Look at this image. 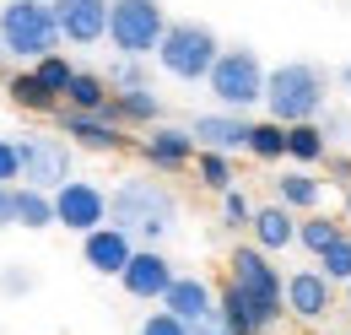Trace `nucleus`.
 I'll return each instance as SVG.
<instances>
[{
    "label": "nucleus",
    "instance_id": "58836bf2",
    "mask_svg": "<svg viewBox=\"0 0 351 335\" xmlns=\"http://www.w3.org/2000/svg\"><path fill=\"white\" fill-rule=\"evenodd\" d=\"M346 314H351V287H346Z\"/></svg>",
    "mask_w": 351,
    "mask_h": 335
},
{
    "label": "nucleus",
    "instance_id": "cd10ccee",
    "mask_svg": "<svg viewBox=\"0 0 351 335\" xmlns=\"http://www.w3.org/2000/svg\"><path fill=\"white\" fill-rule=\"evenodd\" d=\"M76 71H82V65H71L65 54H49V60H38V65H33V76H38V82L60 97V103H65V92H71V82H76Z\"/></svg>",
    "mask_w": 351,
    "mask_h": 335
},
{
    "label": "nucleus",
    "instance_id": "473e14b6",
    "mask_svg": "<svg viewBox=\"0 0 351 335\" xmlns=\"http://www.w3.org/2000/svg\"><path fill=\"white\" fill-rule=\"evenodd\" d=\"M33 287H38V270H22V265H5L0 270V292L5 297H27Z\"/></svg>",
    "mask_w": 351,
    "mask_h": 335
},
{
    "label": "nucleus",
    "instance_id": "4c0bfd02",
    "mask_svg": "<svg viewBox=\"0 0 351 335\" xmlns=\"http://www.w3.org/2000/svg\"><path fill=\"white\" fill-rule=\"evenodd\" d=\"M346 222H351V189H346Z\"/></svg>",
    "mask_w": 351,
    "mask_h": 335
},
{
    "label": "nucleus",
    "instance_id": "39448f33",
    "mask_svg": "<svg viewBox=\"0 0 351 335\" xmlns=\"http://www.w3.org/2000/svg\"><path fill=\"white\" fill-rule=\"evenodd\" d=\"M265 86H270V71L260 65V54L249 43H227L217 71H211V82H206V92L217 97L221 114H249L254 103H265Z\"/></svg>",
    "mask_w": 351,
    "mask_h": 335
},
{
    "label": "nucleus",
    "instance_id": "a878e982",
    "mask_svg": "<svg viewBox=\"0 0 351 335\" xmlns=\"http://www.w3.org/2000/svg\"><path fill=\"white\" fill-rule=\"evenodd\" d=\"M195 178H200L211 195H232V189H238V168H232V157H221V152H200V157H195Z\"/></svg>",
    "mask_w": 351,
    "mask_h": 335
},
{
    "label": "nucleus",
    "instance_id": "ea45409f",
    "mask_svg": "<svg viewBox=\"0 0 351 335\" xmlns=\"http://www.w3.org/2000/svg\"><path fill=\"white\" fill-rule=\"evenodd\" d=\"M0 65H5V49H0Z\"/></svg>",
    "mask_w": 351,
    "mask_h": 335
},
{
    "label": "nucleus",
    "instance_id": "9d476101",
    "mask_svg": "<svg viewBox=\"0 0 351 335\" xmlns=\"http://www.w3.org/2000/svg\"><path fill=\"white\" fill-rule=\"evenodd\" d=\"M54 130L71 141V146H87V152H125L130 135L114 114H76V108H60L54 114Z\"/></svg>",
    "mask_w": 351,
    "mask_h": 335
},
{
    "label": "nucleus",
    "instance_id": "dca6fc26",
    "mask_svg": "<svg viewBox=\"0 0 351 335\" xmlns=\"http://www.w3.org/2000/svg\"><path fill=\"white\" fill-rule=\"evenodd\" d=\"M135 249H141V244H135L130 233H119V227H97V233L82 238V259H87L92 276H125Z\"/></svg>",
    "mask_w": 351,
    "mask_h": 335
},
{
    "label": "nucleus",
    "instance_id": "a211bd4d",
    "mask_svg": "<svg viewBox=\"0 0 351 335\" xmlns=\"http://www.w3.org/2000/svg\"><path fill=\"white\" fill-rule=\"evenodd\" d=\"M298 227H303V222H298L292 211L270 200V206H260V211H254V227H249V244H260L265 254H281V249H292V244H298Z\"/></svg>",
    "mask_w": 351,
    "mask_h": 335
},
{
    "label": "nucleus",
    "instance_id": "72a5a7b5",
    "mask_svg": "<svg viewBox=\"0 0 351 335\" xmlns=\"http://www.w3.org/2000/svg\"><path fill=\"white\" fill-rule=\"evenodd\" d=\"M135 335H189V325H184V319H173L168 308H152V314L141 319V330H135Z\"/></svg>",
    "mask_w": 351,
    "mask_h": 335
},
{
    "label": "nucleus",
    "instance_id": "20e7f679",
    "mask_svg": "<svg viewBox=\"0 0 351 335\" xmlns=\"http://www.w3.org/2000/svg\"><path fill=\"white\" fill-rule=\"evenodd\" d=\"M221 49H227V43H221L206 22H195V16H173L168 38H162V49H157V71L173 76V82H184V86L211 82Z\"/></svg>",
    "mask_w": 351,
    "mask_h": 335
},
{
    "label": "nucleus",
    "instance_id": "4468645a",
    "mask_svg": "<svg viewBox=\"0 0 351 335\" xmlns=\"http://www.w3.org/2000/svg\"><path fill=\"white\" fill-rule=\"evenodd\" d=\"M335 308V281L324 270H292L287 276V314L303 325H324Z\"/></svg>",
    "mask_w": 351,
    "mask_h": 335
},
{
    "label": "nucleus",
    "instance_id": "aec40b11",
    "mask_svg": "<svg viewBox=\"0 0 351 335\" xmlns=\"http://www.w3.org/2000/svg\"><path fill=\"white\" fill-rule=\"evenodd\" d=\"M270 189H276V206H287V211H313L324 200V184L308 168H287L281 178H270Z\"/></svg>",
    "mask_w": 351,
    "mask_h": 335
},
{
    "label": "nucleus",
    "instance_id": "9b49d317",
    "mask_svg": "<svg viewBox=\"0 0 351 335\" xmlns=\"http://www.w3.org/2000/svg\"><path fill=\"white\" fill-rule=\"evenodd\" d=\"M146 168H157V173H184V168L200 157V141L189 135V125H157L141 135V146H135Z\"/></svg>",
    "mask_w": 351,
    "mask_h": 335
},
{
    "label": "nucleus",
    "instance_id": "1a4fd4ad",
    "mask_svg": "<svg viewBox=\"0 0 351 335\" xmlns=\"http://www.w3.org/2000/svg\"><path fill=\"white\" fill-rule=\"evenodd\" d=\"M54 222L65 227V233H97V227H108V189L103 184H92V178H71L60 195H54Z\"/></svg>",
    "mask_w": 351,
    "mask_h": 335
},
{
    "label": "nucleus",
    "instance_id": "ddd939ff",
    "mask_svg": "<svg viewBox=\"0 0 351 335\" xmlns=\"http://www.w3.org/2000/svg\"><path fill=\"white\" fill-rule=\"evenodd\" d=\"M189 135L200 141V152H221V157H238V152H249V141H254V119L249 114H195L189 119Z\"/></svg>",
    "mask_w": 351,
    "mask_h": 335
},
{
    "label": "nucleus",
    "instance_id": "5701e85b",
    "mask_svg": "<svg viewBox=\"0 0 351 335\" xmlns=\"http://www.w3.org/2000/svg\"><path fill=\"white\" fill-rule=\"evenodd\" d=\"M16 227H27V233L60 227V222H54V195H44V189H27V184H16Z\"/></svg>",
    "mask_w": 351,
    "mask_h": 335
},
{
    "label": "nucleus",
    "instance_id": "7ed1b4c3",
    "mask_svg": "<svg viewBox=\"0 0 351 335\" xmlns=\"http://www.w3.org/2000/svg\"><path fill=\"white\" fill-rule=\"evenodd\" d=\"M60 16H54V0H5L0 5V49L11 60H49L60 54Z\"/></svg>",
    "mask_w": 351,
    "mask_h": 335
},
{
    "label": "nucleus",
    "instance_id": "6e6552de",
    "mask_svg": "<svg viewBox=\"0 0 351 335\" xmlns=\"http://www.w3.org/2000/svg\"><path fill=\"white\" fill-rule=\"evenodd\" d=\"M227 281L238 292L260 297V303H287V281H281V265L260 249V244H238L227 254Z\"/></svg>",
    "mask_w": 351,
    "mask_h": 335
},
{
    "label": "nucleus",
    "instance_id": "f257e3e1",
    "mask_svg": "<svg viewBox=\"0 0 351 335\" xmlns=\"http://www.w3.org/2000/svg\"><path fill=\"white\" fill-rule=\"evenodd\" d=\"M108 227L130 233L141 249H157L178 227V195L162 178H119L108 189Z\"/></svg>",
    "mask_w": 351,
    "mask_h": 335
},
{
    "label": "nucleus",
    "instance_id": "bb28decb",
    "mask_svg": "<svg viewBox=\"0 0 351 335\" xmlns=\"http://www.w3.org/2000/svg\"><path fill=\"white\" fill-rule=\"evenodd\" d=\"M287 125H276V119H260L254 125V141H249V157H260V163H281L287 157Z\"/></svg>",
    "mask_w": 351,
    "mask_h": 335
},
{
    "label": "nucleus",
    "instance_id": "4be33fe9",
    "mask_svg": "<svg viewBox=\"0 0 351 335\" xmlns=\"http://www.w3.org/2000/svg\"><path fill=\"white\" fill-rule=\"evenodd\" d=\"M108 114H114V119H119L125 130H130V125L157 130V125H162V97H157V92H119Z\"/></svg>",
    "mask_w": 351,
    "mask_h": 335
},
{
    "label": "nucleus",
    "instance_id": "7c9ffc66",
    "mask_svg": "<svg viewBox=\"0 0 351 335\" xmlns=\"http://www.w3.org/2000/svg\"><path fill=\"white\" fill-rule=\"evenodd\" d=\"M254 211L260 206H249L243 189H232V195H221V227H227V233H249V227H254Z\"/></svg>",
    "mask_w": 351,
    "mask_h": 335
},
{
    "label": "nucleus",
    "instance_id": "f8f14e48",
    "mask_svg": "<svg viewBox=\"0 0 351 335\" xmlns=\"http://www.w3.org/2000/svg\"><path fill=\"white\" fill-rule=\"evenodd\" d=\"M54 16H60L65 43L92 49V43H108V16H114V0H54Z\"/></svg>",
    "mask_w": 351,
    "mask_h": 335
},
{
    "label": "nucleus",
    "instance_id": "412c9836",
    "mask_svg": "<svg viewBox=\"0 0 351 335\" xmlns=\"http://www.w3.org/2000/svg\"><path fill=\"white\" fill-rule=\"evenodd\" d=\"M65 108H76V114H108L114 108V86L103 82V71H76V82L65 92Z\"/></svg>",
    "mask_w": 351,
    "mask_h": 335
},
{
    "label": "nucleus",
    "instance_id": "2eb2a0df",
    "mask_svg": "<svg viewBox=\"0 0 351 335\" xmlns=\"http://www.w3.org/2000/svg\"><path fill=\"white\" fill-rule=\"evenodd\" d=\"M173 281H178V270H173V259H168L162 249H135L130 270L119 276V287H125L135 303H162Z\"/></svg>",
    "mask_w": 351,
    "mask_h": 335
},
{
    "label": "nucleus",
    "instance_id": "c9c22d12",
    "mask_svg": "<svg viewBox=\"0 0 351 335\" xmlns=\"http://www.w3.org/2000/svg\"><path fill=\"white\" fill-rule=\"evenodd\" d=\"M0 227H16V189H0Z\"/></svg>",
    "mask_w": 351,
    "mask_h": 335
},
{
    "label": "nucleus",
    "instance_id": "0eeeda50",
    "mask_svg": "<svg viewBox=\"0 0 351 335\" xmlns=\"http://www.w3.org/2000/svg\"><path fill=\"white\" fill-rule=\"evenodd\" d=\"M22 184L27 189H44V195H60L76 173V146L60 135V130H22Z\"/></svg>",
    "mask_w": 351,
    "mask_h": 335
},
{
    "label": "nucleus",
    "instance_id": "e433bc0d",
    "mask_svg": "<svg viewBox=\"0 0 351 335\" xmlns=\"http://www.w3.org/2000/svg\"><path fill=\"white\" fill-rule=\"evenodd\" d=\"M335 86H341V92H346V97H351V60H346V65H341V71H335Z\"/></svg>",
    "mask_w": 351,
    "mask_h": 335
},
{
    "label": "nucleus",
    "instance_id": "c85d7f7f",
    "mask_svg": "<svg viewBox=\"0 0 351 335\" xmlns=\"http://www.w3.org/2000/svg\"><path fill=\"white\" fill-rule=\"evenodd\" d=\"M341 233H346V227H341V222H330V216H308L303 227H298V244H303V249L313 254V259H319V254L330 249V244H335V238H341Z\"/></svg>",
    "mask_w": 351,
    "mask_h": 335
},
{
    "label": "nucleus",
    "instance_id": "393cba45",
    "mask_svg": "<svg viewBox=\"0 0 351 335\" xmlns=\"http://www.w3.org/2000/svg\"><path fill=\"white\" fill-rule=\"evenodd\" d=\"M103 82L114 86V97H119V92H152V65H146V60H119V54H114V60L103 65Z\"/></svg>",
    "mask_w": 351,
    "mask_h": 335
},
{
    "label": "nucleus",
    "instance_id": "423d86ee",
    "mask_svg": "<svg viewBox=\"0 0 351 335\" xmlns=\"http://www.w3.org/2000/svg\"><path fill=\"white\" fill-rule=\"evenodd\" d=\"M173 16L162 0H114V16H108V43L119 60H152L162 38H168Z\"/></svg>",
    "mask_w": 351,
    "mask_h": 335
},
{
    "label": "nucleus",
    "instance_id": "f03ea898",
    "mask_svg": "<svg viewBox=\"0 0 351 335\" xmlns=\"http://www.w3.org/2000/svg\"><path fill=\"white\" fill-rule=\"evenodd\" d=\"M330 71L313 65V60H281L270 71V86H265V108L276 125H319L324 103H330Z\"/></svg>",
    "mask_w": 351,
    "mask_h": 335
},
{
    "label": "nucleus",
    "instance_id": "b1692460",
    "mask_svg": "<svg viewBox=\"0 0 351 335\" xmlns=\"http://www.w3.org/2000/svg\"><path fill=\"white\" fill-rule=\"evenodd\" d=\"M292 141H287V157L292 163H330V135H324V125H292L287 130Z\"/></svg>",
    "mask_w": 351,
    "mask_h": 335
},
{
    "label": "nucleus",
    "instance_id": "2f4dec72",
    "mask_svg": "<svg viewBox=\"0 0 351 335\" xmlns=\"http://www.w3.org/2000/svg\"><path fill=\"white\" fill-rule=\"evenodd\" d=\"M16 178H22V146L0 135V189H16Z\"/></svg>",
    "mask_w": 351,
    "mask_h": 335
},
{
    "label": "nucleus",
    "instance_id": "f704fd0d",
    "mask_svg": "<svg viewBox=\"0 0 351 335\" xmlns=\"http://www.w3.org/2000/svg\"><path fill=\"white\" fill-rule=\"evenodd\" d=\"M189 335H232V330H227V319H221V308H217L211 319H200V325H189Z\"/></svg>",
    "mask_w": 351,
    "mask_h": 335
},
{
    "label": "nucleus",
    "instance_id": "c756f323",
    "mask_svg": "<svg viewBox=\"0 0 351 335\" xmlns=\"http://www.w3.org/2000/svg\"><path fill=\"white\" fill-rule=\"evenodd\" d=\"M319 270L330 276V281H341V287H351V233H341L330 249L319 254Z\"/></svg>",
    "mask_w": 351,
    "mask_h": 335
},
{
    "label": "nucleus",
    "instance_id": "6ab92c4d",
    "mask_svg": "<svg viewBox=\"0 0 351 335\" xmlns=\"http://www.w3.org/2000/svg\"><path fill=\"white\" fill-rule=\"evenodd\" d=\"M5 97H11V108H22V114H60V108H65L33 71H11V76H5Z\"/></svg>",
    "mask_w": 351,
    "mask_h": 335
},
{
    "label": "nucleus",
    "instance_id": "f3484780",
    "mask_svg": "<svg viewBox=\"0 0 351 335\" xmlns=\"http://www.w3.org/2000/svg\"><path fill=\"white\" fill-rule=\"evenodd\" d=\"M162 308H168L173 319H184V325H200V319L217 314V287H211L200 270H178V281L168 287Z\"/></svg>",
    "mask_w": 351,
    "mask_h": 335
}]
</instances>
